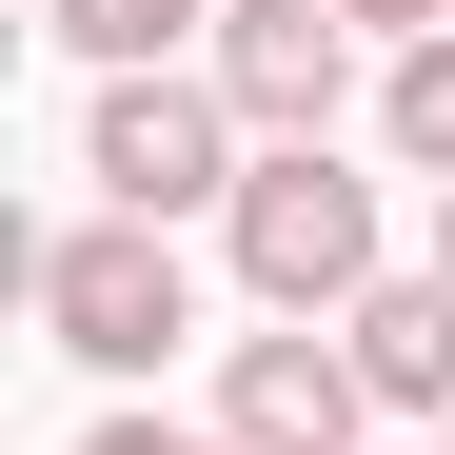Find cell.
Here are the masks:
<instances>
[{"instance_id": "1", "label": "cell", "mask_w": 455, "mask_h": 455, "mask_svg": "<svg viewBox=\"0 0 455 455\" xmlns=\"http://www.w3.org/2000/svg\"><path fill=\"white\" fill-rule=\"evenodd\" d=\"M20 297H40V337L80 356V376H159L198 337V277H179L159 218H60V238L20 258Z\"/></svg>"}, {"instance_id": "2", "label": "cell", "mask_w": 455, "mask_h": 455, "mask_svg": "<svg viewBox=\"0 0 455 455\" xmlns=\"http://www.w3.org/2000/svg\"><path fill=\"white\" fill-rule=\"evenodd\" d=\"M80 179H100V218H159V238H179L198 198L238 218L258 139H238V100H218L198 60H179V80H100V119H80Z\"/></svg>"}, {"instance_id": "3", "label": "cell", "mask_w": 455, "mask_h": 455, "mask_svg": "<svg viewBox=\"0 0 455 455\" xmlns=\"http://www.w3.org/2000/svg\"><path fill=\"white\" fill-rule=\"evenodd\" d=\"M218 238H238V297H258V317H317L337 337L376 297V179H337V139H317V159H258Z\"/></svg>"}, {"instance_id": "4", "label": "cell", "mask_w": 455, "mask_h": 455, "mask_svg": "<svg viewBox=\"0 0 455 455\" xmlns=\"http://www.w3.org/2000/svg\"><path fill=\"white\" fill-rule=\"evenodd\" d=\"M198 80L238 100L258 159H317L337 100H356V20H337V0H218V60H198Z\"/></svg>"}, {"instance_id": "5", "label": "cell", "mask_w": 455, "mask_h": 455, "mask_svg": "<svg viewBox=\"0 0 455 455\" xmlns=\"http://www.w3.org/2000/svg\"><path fill=\"white\" fill-rule=\"evenodd\" d=\"M218 435H238V455H376V376H356V337H317V317L238 337V356H218Z\"/></svg>"}, {"instance_id": "6", "label": "cell", "mask_w": 455, "mask_h": 455, "mask_svg": "<svg viewBox=\"0 0 455 455\" xmlns=\"http://www.w3.org/2000/svg\"><path fill=\"white\" fill-rule=\"evenodd\" d=\"M337 337H356V376H376V416H435V435H455V277H435V258L376 277Z\"/></svg>"}, {"instance_id": "7", "label": "cell", "mask_w": 455, "mask_h": 455, "mask_svg": "<svg viewBox=\"0 0 455 455\" xmlns=\"http://www.w3.org/2000/svg\"><path fill=\"white\" fill-rule=\"evenodd\" d=\"M40 40L100 80H179V60H218V0H40Z\"/></svg>"}, {"instance_id": "8", "label": "cell", "mask_w": 455, "mask_h": 455, "mask_svg": "<svg viewBox=\"0 0 455 455\" xmlns=\"http://www.w3.org/2000/svg\"><path fill=\"white\" fill-rule=\"evenodd\" d=\"M376 139L455 198V40H416V60H376Z\"/></svg>"}, {"instance_id": "9", "label": "cell", "mask_w": 455, "mask_h": 455, "mask_svg": "<svg viewBox=\"0 0 455 455\" xmlns=\"http://www.w3.org/2000/svg\"><path fill=\"white\" fill-rule=\"evenodd\" d=\"M337 20H356L376 60H416V40H455V0H337Z\"/></svg>"}, {"instance_id": "10", "label": "cell", "mask_w": 455, "mask_h": 455, "mask_svg": "<svg viewBox=\"0 0 455 455\" xmlns=\"http://www.w3.org/2000/svg\"><path fill=\"white\" fill-rule=\"evenodd\" d=\"M80 455H238V435H179V416H100Z\"/></svg>"}, {"instance_id": "11", "label": "cell", "mask_w": 455, "mask_h": 455, "mask_svg": "<svg viewBox=\"0 0 455 455\" xmlns=\"http://www.w3.org/2000/svg\"><path fill=\"white\" fill-rule=\"evenodd\" d=\"M435 277H455V198H435Z\"/></svg>"}, {"instance_id": "12", "label": "cell", "mask_w": 455, "mask_h": 455, "mask_svg": "<svg viewBox=\"0 0 455 455\" xmlns=\"http://www.w3.org/2000/svg\"><path fill=\"white\" fill-rule=\"evenodd\" d=\"M435 455H455V435H435Z\"/></svg>"}]
</instances>
